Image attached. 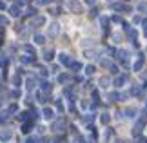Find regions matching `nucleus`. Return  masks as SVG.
<instances>
[{"instance_id":"obj_22","label":"nucleus","mask_w":147,"mask_h":143,"mask_svg":"<svg viewBox=\"0 0 147 143\" xmlns=\"http://www.w3.org/2000/svg\"><path fill=\"white\" fill-rule=\"evenodd\" d=\"M35 85H36V82H35L33 78H27V80H26V87H27V91H33V89H35Z\"/></svg>"},{"instance_id":"obj_35","label":"nucleus","mask_w":147,"mask_h":143,"mask_svg":"<svg viewBox=\"0 0 147 143\" xmlns=\"http://www.w3.org/2000/svg\"><path fill=\"white\" fill-rule=\"evenodd\" d=\"M26 15H29V16H33V18H35V15H36V7H29Z\"/></svg>"},{"instance_id":"obj_41","label":"nucleus","mask_w":147,"mask_h":143,"mask_svg":"<svg viewBox=\"0 0 147 143\" xmlns=\"http://www.w3.org/2000/svg\"><path fill=\"white\" fill-rule=\"evenodd\" d=\"M136 143H147V138H145V136H138V138H136Z\"/></svg>"},{"instance_id":"obj_48","label":"nucleus","mask_w":147,"mask_h":143,"mask_svg":"<svg viewBox=\"0 0 147 143\" xmlns=\"http://www.w3.org/2000/svg\"><path fill=\"white\" fill-rule=\"evenodd\" d=\"M53 73L58 74V73H60V67H58V65H53Z\"/></svg>"},{"instance_id":"obj_4","label":"nucleus","mask_w":147,"mask_h":143,"mask_svg":"<svg viewBox=\"0 0 147 143\" xmlns=\"http://www.w3.org/2000/svg\"><path fill=\"white\" fill-rule=\"evenodd\" d=\"M58 62H60L62 65H67V67H71V64H73L71 56L67 54V53H60V54H58Z\"/></svg>"},{"instance_id":"obj_11","label":"nucleus","mask_w":147,"mask_h":143,"mask_svg":"<svg viewBox=\"0 0 147 143\" xmlns=\"http://www.w3.org/2000/svg\"><path fill=\"white\" fill-rule=\"evenodd\" d=\"M142 67H144V54H140V58L133 64V71H142Z\"/></svg>"},{"instance_id":"obj_19","label":"nucleus","mask_w":147,"mask_h":143,"mask_svg":"<svg viewBox=\"0 0 147 143\" xmlns=\"http://www.w3.org/2000/svg\"><path fill=\"white\" fill-rule=\"evenodd\" d=\"M109 18L107 16H100V26H102V29H109Z\"/></svg>"},{"instance_id":"obj_2","label":"nucleus","mask_w":147,"mask_h":143,"mask_svg":"<svg viewBox=\"0 0 147 143\" xmlns=\"http://www.w3.org/2000/svg\"><path fill=\"white\" fill-rule=\"evenodd\" d=\"M116 58H118V62H120L122 65L129 67V60H127V51H125V49H120V51H116Z\"/></svg>"},{"instance_id":"obj_15","label":"nucleus","mask_w":147,"mask_h":143,"mask_svg":"<svg viewBox=\"0 0 147 143\" xmlns=\"http://www.w3.org/2000/svg\"><path fill=\"white\" fill-rule=\"evenodd\" d=\"M20 62L22 64H33V62H35V56L33 54H24V56H20Z\"/></svg>"},{"instance_id":"obj_45","label":"nucleus","mask_w":147,"mask_h":143,"mask_svg":"<svg viewBox=\"0 0 147 143\" xmlns=\"http://www.w3.org/2000/svg\"><path fill=\"white\" fill-rule=\"evenodd\" d=\"M51 15H60V7H53L51 9Z\"/></svg>"},{"instance_id":"obj_39","label":"nucleus","mask_w":147,"mask_h":143,"mask_svg":"<svg viewBox=\"0 0 147 143\" xmlns=\"http://www.w3.org/2000/svg\"><path fill=\"white\" fill-rule=\"evenodd\" d=\"M13 83H15V87H20V83H22V80H20L18 76H15V78H13Z\"/></svg>"},{"instance_id":"obj_44","label":"nucleus","mask_w":147,"mask_h":143,"mask_svg":"<svg viewBox=\"0 0 147 143\" xmlns=\"http://www.w3.org/2000/svg\"><path fill=\"white\" fill-rule=\"evenodd\" d=\"M142 27H144V33H147V18H142Z\"/></svg>"},{"instance_id":"obj_29","label":"nucleus","mask_w":147,"mask_h":143,"mask_svg":"<svg viewBox=\"0 0 147 143\" xmlns=\"http://www.w3.org/2000/svg\"><path fill=\"white\" fill-rule=\"evenodd\" d=\"M36 101L38 103H46V96H44L42 93H36Z\"/></svg>"},{"instance_id":"obj_14","label":"nucleus","mask_w":147,"mask_h":143,"mask_svg":"<svg viewBox=\"0 0 147 143\" xmlns=\"http://www.w3.org/2000/svg\"><path fill=\"white\" fill-rule=\"evenodd\" d=\"M40 89H42V93H51L53 85H51V82H47V80H44V82L40 83Z\"/></svg>"},{"instance_id":"obj_32","label":"nucleus","mask_w":147,"mask_h":143,"mask_svg":"<svg viewBox=\"0 0 147 143\" xmlns=\"http://www.w3.org/2000/svg\"><path fill=\"white\" fill-rule=\"evenodd\" d=\"M27 118H29V112H27V111H24V112L18 114V120H22V122H26Z\"/></svg>"},{"instance_id":"obj_7","label":"nucleus","mask_w":147,"mask_h":143,"mask_svg":"<svg viewBox=\"0 0 147 143\" xmlns=\"http://www.w3.org/2000/svg\"><path fill=\"white\" fill-rule=\"evenodd\" d=\"M111 9H113V11H123V13H131V7H129V5H123V4H111Z\"/></svg>"},{"instance_id":"obj_27","label":"nucleus","mask_w":147,"mask_h":143,"mask_svg":"<svg viewBox=\"0 0 147 143\" xmlns=\"http://www.w3.org/2000/svg\"><path fill=\"white\" fill-rule=\"evenodd\" d=\"M53 56H55V53H53V51H46V53H44V60H46V62H51V60H53Z\"/></svg>"},{"instance_id":"obj_23","label":"nucleus","mask_w":147,"mask_h":143,"mask_svg":"<svg viewBox=\"0 0 147 143\" xmlns=\"http://www.w3.org/2000/svg\"><path fill=\"white\" fill-rule=\"evenodd\" d=\"M71 69L75 71V73H78V71H82V69H84V65L80 64V62H73V64H71Z\"/></svg>"},{"instance_id":"obj_34","label":"nucleus","mask_w":147,"mask_h":143,"mask_svg":"<svg viewBox=\"0 0 147 143\" xmlns=\"http://www.w3.org/2000/svg\"><path fill=\"white\" fill-rule=\"evenodd\" d=\"M111 22H115V24H122V18H120L118 15H113V16H111Z\"/></svg>"},{"instance_id":"obj_33","label":"nucleus","mask_w":147,"mask_h":143,"mask_svg":"<svg viewBox=\"0 0 147 143\" xmlns=\"http://www.w3.org/2000/svg\"><path fill=\"white\" fill-rule=\"evenodd\" d=\"M26 143H40V138H35V136H31V138H27Z\"/></svg>"},{"instance_id":"obj_46","label":"nucleus","mask_w":147,"mask_h":143,"mask_svg":"<svg viewBox=\"0 0 147 143\" xmlns=\"http://www.w3.org/2000/svg\"><path fill=\"white\" fill-rule=\"evenodd\" d=\"M40 74H42V76H47V69H46V67H40Z\"/></svg>"},{"instance_id":"obj_9","label":"nucleus","mask_w":147,"mask_h":143,"mask_svg":"<svg viewBox=\"0 0 147 143\" xmlns=\"http://www.w3.org/2000/svg\"><path fill=\"white\" fill-rule=\"evenodd\" d=\"M42 116H44V120H53V118H55V109H51V107H44Z\"/></svg>"},{"instance_id":"obj_28","label":"nucleus","mask_w":147,"mask_h":143,"mask_svg":"<svg viewBox=\"0 0 147 143\" xmlns=\"http://www.w3.org/2000/svg\"><path fill=\"white\" fill-rule=\"evenodd\" d=\"M109 101H120V94L118 93H109Z\"/></svg>"},{"instance_id":"obj_52","label":"nucleus","mask_w":147,"mask_h":143,"mask_svg":"<svg viewBox=\"0 0 147 143\" xmlns=\"http://www.w3.org/2000/svg\"><path fill=\"white\" fill-rule=\"evenodd\" d=\"M123 2H125V0H123Z\"/></svg>"},{"instance_id":"obj_37","label":"nucleus","mask_w":147,"mask_h":143,"mask_svg":"<svg viewBox=\"0 0 147 143\" xmlns=\"http://www.w3.org/2000/svg\"><path fill=\"white\" fill-rule=\"evenodd\" d=\"M0 24H2V26H7L9 24V18H7V16H0Z\"/></svg>"},{"instance_id":"obj_31","label":"nucleus","mask_w":147,"mask_h":143,"mask_svg":"<svg viewBox=\"0 0 147 143\" xmlns=\"http://www.w3.org/2000/svg\"><path fill=\"white\" fill-rule=\"evenodd\" d=\"M67 80H69V74H58V82L60 83H65Z\"/></svg>"},{"instance_id":"obj_16","label":"nucleus","mask_w":147,"mask_h":143,"mask_svg":"<svg viewBox=\"0 0 147 143\" xmlns=\"http://www.w3.org/2000/svg\"><path fill=\"white\" fill-rule=\"evenodd\" d=\"M33 42H35L36 45H44V44H46V36H44V35H35V36H33Z\"/></svg>"},{"instance_id":"obj_12","label":"nucleus","mask_w":147,"mask_h":143,"mask_svg":"<svg viewBox=\"0 0 147 143\" xmlns=\"http://www.w3.org/2000/svg\"><path fill=\"white\" fill-rule=\"evenodd\" d=\"M58 33H60V24H56V22H55V24L49 26V36H56Z\"/></svg>"},{"instance_id":"obj_5","label":"nucleus","mask_w":147,"mask_h":143,"mask_svg":"<svg viewBox=\"0 0 147 143\" xmlns=\"http://www.w3.org/2000/svg\"><path fill=\"white\" fill-rule=\"evenodd\" d=\"M67 7H69L73 13H80L82 5H80V2H78V0H69V2H67Z\"/></svg>"},{"instance_id":"obj_51","label":"nucleus","mask_w":147,"mask_h":143,"mask_svg":"<svg viewBox=\"0 0 147 143\" xmlns=\"http://www.w3.org/2000/svg\"><path fill=\"white\" fill-rule=\"evenodd\" d=\"M0 36H2V27H0Z\"/></svg>"},{"instance_id":"obj_42","label":"nucleus","mask_w":147,"mask_h":143,"mask_svg":"<svg viewBox=\"0 0 147 143\" xmlns=\"http://www.w3.org/2000/svg\"><path fill=\"white\" fill-rule=\"evenodd\" d=\"M16 111H18V107H16L15 103H13V105H9V109H7V112H16Z\"/></svg>"},{"instance_id":"obj_13","label":"nucleus","mask_w":147,"mask_h":143,"mask_svg":"<svg viewBox=\"0 0 147 143\" xmlns=\"http://www.w3.org/2000/svg\"><path fill=\"white\" fill-rule=\"evenodd\" d=\"M100 123L102 125H109L111 123V114L109 112H102L100 114Z\"/></svg>"},{"instance_id":"obj_47","label":"nucleus","mask_w":147,"mask_h":143,"mask_svg":"<svg viewBox=\"0 0 147 143\" xmlns=\"http://www.w3.org/2000/svg\"><path fill=\"white\" fill-rule=\"evenodd\" d=\"M98 15V11H96V7H93L91 9V13H89V16H96Z\"/></svg>"},{"instance_id":"obj_40","label":"nucleus","mask_w":147,"mask_h":143,"mask_svg":"<svg viewBox=\"0 0 147 143\" xmlns=\"http://www.w3.org/2000/svg\"><path fill=\"white\" fill-rule=\"evenodd\" d=\"M51 2H53V0H36V4H40V5H47Z\"/></svg>"},{"instance_id":"obj_50","label":"nucleus","mask_w":147,"mask_h":143,"mask_svg":"<svg viewBox=\"0 0 147 143\" xmlns=\"http://www.w3.org/2000/svg\"><path fill=\"white\" fill-rule=\"evenodd\" d=\"M0 9H5V4H4V0H0Z\"/></svg>"},{"instance_id":"obj_10","label":"nucleus","mask_w":147,"mask_h":143,"mask_svg":"<svg viewBox=\"0 0 147 143\" xmlns=\"http://www.w3.org/2000/svg\"><path fill=\"white\" fill-rule=\"evenodd\" d=\"M20 13H22V11H20V5L18 4H15V5H11V7H9V15L13 16V18L20 16Z\"/></svg>"},{"instance_id":"obj_1","label":"nucleus","mask_w":147,"mask_h":143,"mask_svg":"<svg viewBox=\"0 0 147 143\" xmlns=\"http://www.w3.org/2000/svg\"><path fill=\"white\" fill-rule=\"evenodd\" d=\"M145 123H147V111H144L142 112V116H140L138 120H136V123H134V129H133V134L136 136H140V132L144 130V127H145Z\"/></svg>"},{"instance_id":"obj_8","label":"nucleus","mask_w":147,"mask_h":143,"mask_svg":"<svg viewBox=\"0 0 147 143\" xmlns=\"http://www.w3.org/2000/svg\"><path fill=\"white\" fill-rule=\"evenodd\" d=\"M64 127H65V122H64L62 118H58V120L53 123V130H55V132H62V130H64Z\"/></svg>"},{"instance_id":"obj_6","label":"nucleus","mask_w":147,"mask_h":143,"mask_svg":"<svg viewBox=\"0 0 147 143\" xmlns=\"http://www.w3.org/2000/svg\"><path fill=\"white\" fill-rule=\"evenodd\" d=\"M46 22H47L46 16L38 15V16H35V18H33V27H42V26H46Z\"/></svg>"},{"instance_id":"obj_25","label":"nucleus","mask_w":147,"mask_h":143,"mask_svg":"<svg viewBox=\"0 0 147 143\" xmlns=\"http://www.w3.org/2000/svg\"><path fill=\"white\" fill-rule=\"evenodd\" d=\"M138 13H147V2H144V0H142V2H140L138 4Z\"/></svg>"},{"instance_id":"obj_43","label":"nucleus","mask_w":147,"mask_h":143,"mask_svg":"<svg viewBox=\"0 0 147 143\" xmlns=\"http://www.w3.org/2000/svg\"><path fill=\"white\" fill-rule=\"evenodd\" d=\"M109 69H111V73H113V74H118V65H115V64H113V65L109 67Z\"/></svg>"},{"instance_id":"obj_36","label":"nucleus","mask_w":147,"mask_h":143,"mask_svg":"<svg viewBox=\"0 0 147 143\" xmlns=\"http://www.w3.org/2000/svg\"><path fill=\"white\" fill-rule=\"evenodd\" d=\"M94 118H96V116H94V112H93V114H89V116H84V122H87V123H89V122H93Z\"/></svg>"},{"instance_id":"obj_3","label":"nucleus","mask_w":147,"mask_h":143,"mask_svg":"<svg viewBox=\"0 0 147 143\" xmlns=\"http://www.w3.org/2000/svg\"><path fill=\"white\" fill-rule=\"evenodd\" d=\"M125 82H127V76H125V74H116V78L113 80V85H115L116 89H120V87L125 85Z\"/></svg>"},{"instance_id":"obj_30","label":"nucleus","mask_w":147,"mask_h":143,"mask_svg":"<svg viewBox=\"0 0 147 143\" xmlns=\"http://www.w3.org/2000/svg\"><path fill=\"white\" fill-rule=\"evenodd\" d=\"M24 51H26V53H29V54H33V56H35V47H33V45H24Z\"/></svg>"},{"instance_id":"obj_26","label":"nucleus","mask_w":147,"mask_h":143,"mask_svg":"<svg viewBox=\"0 0 147 143\" xmlns=\"http://www.w3.org/2000/svg\"><path fill=\"white\" fill-rule=\"evenodd\" d=\"M0 138H2V140H4V143H5V141L11 138V130H2V132H0Z\"/></svg>"},{"instance_id":"obj_49","label":"nucleus","mask_w":147,"mask_h":143,"mask_svg":"<svg viewBox=\"0 0 147 143\" xmlns=\"http://www.w3.org/2000/svg\"><path fill=\"white\" fill-rule=\"evenodd\" d=\"M84 2H86L87 5H94V2H96V0H84Z\"/></svg>"},{"instance_id":"obj_20","label":"nucleus","mask_w":147,"mask_h":143,"mask_svg":"<svg viewBox=\"0 0 147 143\" xmlns=\"http://www.w3.org/2000/svg\"><path fill=\"white\" fill-rule=\"evenodd\" d=\"M31 129H33V123L31 122H26L24 125H22V132H24V134H29Z\"/></svg>"},{"instance_id":"obj_18","label":"nucleus","mask_w":147,"mask_h":143,"mask_svg":"<svg viewBox=\"0 0 147 143\" xmlns=\"http://www.w3.org/2000/svg\"><path fill=\"white\" fill-rule=\"evenodd\" d=\"M125 118H136V109L134 107H129V109H125Z\"/></svg>"},{"instance_id":"obj_17","label":"nucleus","mask_w":147,"mask_h":143,"mask_svg":"<svg viewBox=\"0 0 147 143\" xmlns=\"http://www.w3.org/2000/svg\"><path fill=\"white\" fill-rule=\"evenodd\" d=\"M129 94H131V96H140V94H142V87H138V85H133V87L129 89Z\"/></svg>"},{"instance_id":"obj_38","label":"nucleus","mask_w":147,"mask_h":143,"mask_svg":"<svg viewBox=\"0 0 147 143\" xmlns=\"http://www.w3.org/2000/svg\"><path fill=\"white\" fill-rule=\"evenodd\" d=\"M56 109H58L60 112H64V103H62L60 100H56Z\"/></svg>"},{"instance_id":"obj_24","label":"nucleus","mask_w":147,"mask_h":143,"mask_svg":"<svg viewBox=\"0 0 147 143\" xmlns=\"http://www.w3.org/2000/svg\"><path fill=\"white\" fill-rule=\"evenodd\" d=\"M100 87H104V89H107V87H109V85H111V80L109 78H100Z\"/></svg>"},{"instance_id":"obj_21","label":"nucleus","mask_w":147,"mask_h":143,"mask_svg":"<svg viewBox=\"0 0 147 143\" xmlns=\"http://www.w3.org/2000/svg\"><path fill=\"white\" fill-rule=\"evenodd\" d=\"M94 71H96V67L94 65H86V69H84V73H86V76H93Z\"/></svg>"}]
</instances>
